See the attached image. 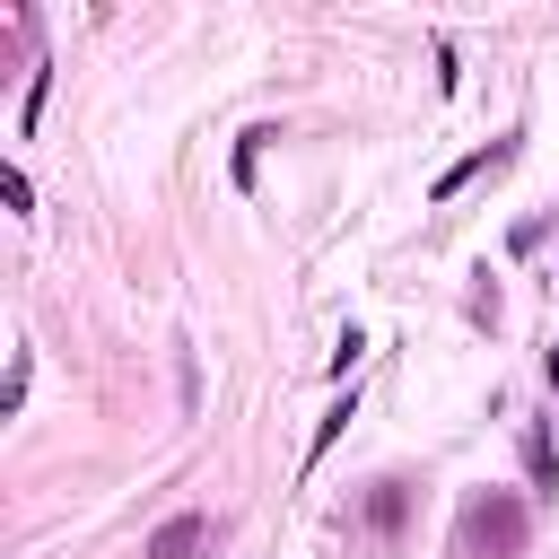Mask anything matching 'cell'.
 I'll return each mask as SVG.
<instances>
[{"instance_id":"obj_1","label":"cell","mask_w":559,"mask_h":559,"mask_svg":"<svg viewBox=\"0 0 559 559\" xmlns=\"http://www.w3.org/2000/svg\"><path fill=\"white\" fill-rule=\"evenodd\" d=\"M463 550H480V559H515V550H524V507L498 498V489L472 498V507H463Z\"/></svg>"},{"instance_id":"obj_2","label":"cell","mask_w":559,"mask_h":559,"mask_svg":"<svg viewBox=\"0 0 559 559\" xmlns=\"http://www.w3.org/2000/svg\"><path fill=\"white\" fill-rule=\"evenodd\" d=\"M524 480H533V498H559V454H550V428L542 419L524 428Z\"/></svg>"},{"instance_id":"obj_3","label":"cell","mask_w":559,"mask_h":559,"mask_svg":"<svg viewBox=\"0 0 559 559\" xmlns=\"http://www.w3.org/2000/svg\"><path fill=\"white\" fill-rule=\"evenodd\" d=\"M201 533H210L201 515H166V524L148 533V559H192V550H201Z\"/></svg>"},{"instance_id":"obj_4","label":"cell","mask_w":559,"mask_h":559,"mask_svg":"<svg viewBox=\"0 0 559 559\" xmlns=\"http://www.w3.org/2000/svg\"><path fill=\"white\" fill-rule=\"evenodd\" d=\"M349 419H358V393H341V402H332V411H323V419H314V445H306V472H314V463H323V454H332V437H341V428H349Z\"/></svg>"},{"instance_id":"obj_5","label":"cell","mask_w":559,"mask_h":559,"mask_svg":"<svg viewBox=\"0 0 559 559\" xmlns=\"http://www.w3.org/2000/svg\"><path fill=\"white\" fill-rule=\"evenodd\" d=\"M367 524H384V533L402 524V480H376V498H367Z\"/></svg>"},{"instance_id":"obj_6","label":"cell","mask_w":559,"mask_h":559,"mask_svg":"<svg viewBox=\"0 0 559 559\" xmlns=\"http://www.w3.org/2000/svg\"><path fill=\"white\" fill-rule=\"evenodd\" d=\"M550 384H559V349H550Z\"/></svg>"}]
</instances>
